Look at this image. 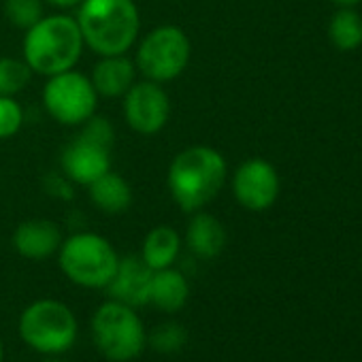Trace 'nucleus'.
I'll use <instances>...</instances> for the list:
<instances>
[{
	"label": "nucleus",
	"mask_w": 362,
	"mask_h": 362,
	"mask_svg": "<svg viewBox=\"0 0 362 362\" xmlns=\"http://www.w3.org/2000/svg\"><path fill=\"white\" fill-rule=\"evenodd\" d=\"M18 334L39 356H66L79 339V320L66 303L37 298L20 313Z\"/></svg>",
	"instance_id": "4"
},
{
	"label": "nucleus",
	"mask_w": 362,
	"mask_h": 362,
	"mask_svg": "<svg viewBox=\"0 0 362 362\" xmlns=\"http://www.w3.org/2000/svg\"><path fill=\"white\" fill-rule=\"evenodd\" d=\"M62 230L58 224L45 218H33L22 222L13 235H11V245L13 250L26 258V260H47L58 254L62 245Z\"/></svg>",
	"instance_id": "13"
},
{
	"label": "nucleus",
	"mask_w": 362,
	"mask_h": 362,
	"mask_svg": "<svg viewBox=\"0 0 362 362\" xmlns=\"http://www.w3.org/2000/svg\"><path fill=\"white\" fill-rule=\"evenodd\" d=\"M24 126V109L13 96H0V139L16 136Z\"/></svg>",
	"instance_id": "23"
},
{
	"label": "nucleus",
	"mask_w": 362,
	"mask_h": 362,
	"mask_svg": "<svg viewBox=\"0 0 362 362\" xmlns=\"http://www.w3.org/2000/svg\"><path fill=\"white\" fill-rule=\"evenodd\" d=\"M56 256L62 275L83 290H107L119 262V254L113 243L90 230L73 233L62 239Z\"/></svg>",
	"instance_id": "6"
},
{
	"label": "nucleus",
	"mask_w": 362,
	"mask_h": 362,
	"mask_svg": "<svg viewBox=\"0 0 362 362\" xmlns=\"http://www.w3.org/2000/svg\"><path fill=\"white\" fill-rule=\"evenodd\" d=\"M136 64L126 54L103 56L92 69L90 81L98 98H122L136 81Z\"/></svg>",
	"instance_id": "16"
},
{
	"label": "nucleus",
	"mask_w": 362,
	"mask_h": 362,
	"mask_svg": "<svg viewBox=\"0 0 362 362\" xmlns=\"http://www.w3.org/2000/svg\"><path fill=\"white\" fill-rule=\"evenodd\" d=\"M0 362H5V341L0 337Z\"/></svg>",
	"instance_id": "27"
},
{
	"label": "nucleus",
	"mask_w": 362,
	"mask_h": 362,
	"mask_svg": "<svg viewBox=\"0 0 362 362\" xmlns=\"http://www.w3.org/2000/svg\"><path fill=\"white\" fill-rule=\"evenodd\" d=\"M88 192H90L92 205L107 216L126 214L132 205L130 184L122 175H117L113 170H107L96 181H92V184L88 186Z\"/></svg>",
	"instance_id": "18"
},
{
	"label": "nucleus",
	"mask_w": 362,
	"mask_h": 362,
	"mask_svg": "<svg viewBox=\"0 0 362 362\" xmlns=\"http://www.w3.org/2000/svg\"><path fill=\"white\" fill-rule=\"evenodd\" d=\"M83 39L75 18L66 13L43 16L26 30L22 54L33 73L52 77L75 69L83 54Z\"/></svg>",
	"instance_id": "3"
},
{
	"label": "nucleus",
	"mask_w": 362,
	"mask_h": 362,
	"mask_svg": "<svg viewBox=\"0 0 362 362\" xmlns=\"http://www.w3.org/2000/svg\"><path fill=\"white\" fill-rule=\"evenodd\" d=\"M33 79V71L22 58L3 56L0 58V96H18L26 90Z\"/></svg>",
	"instance_id": "21"
},
{
	"label": "nucleus",
	"mask_w": 362,
	"mask_h": 362,
	"mask_svg": "<svg viewBox=\"0 0 362 362\" xmlns=\"http://www.w3.org/2000/svg\"><path fill=\"white\" fill-rule=\"evenodd\" d=\"M60 166L66 179L88 188L92 181L111 170V147L79 132L64 145L60 153Z\"/></svg>",
	"instance_id": "11"
},
{
	"label": "nucleus",
	"mask_w": 362,
	"mask_h": 362,
	"mask_svg": "<svg viewBox=\"0 0 362 362\" xmlns=\"http://www.w3.org/2000/svg\"><path fill=\"white\" fill-rule=\"evenodd\" d=\"M151 269L141 260L139 254L119 256L117 269L107 286V294L113 300L130 305L134 309L147 307V292L151 281Z\"/></svg>",
	"instance_id": "12"
},
{
	"label": "nucleus",
	"mask_w": 362,
	"mask_h": 362,
	"mask_svg": "<svg viewBox=\"0 0 362 362\" xmlns=\"http://www.w3.org/2000/svg\"><path fill=\"white\" fill-rule=\"evenodd\" d=\"M43 3H47L60 11H69V9H77L81 5V0H43Z\"/></svg>",
	"instance_id": "24"
},
{
	"label": "nucleus",
	"mask_w": 362,
	"mask_h": 362,
	"mask_svg": "<svg viewBox=\"0 0 362 362\" xmlns=\"http://www.w3.org/2000/svg\"><path fill=\"white\" fill-rule=\"evenodd\" d=\"M41 362H66L64 356H41Z\"/></svg>",
	"instance_id": "26"
},
{
	"label": "nucleus",
	"mask_w": 362,
	"mask_h": 362,
	"mask_svg": "<svg viewBox=\"0 0 362 362\" xmlns=\"http://www.w3.org/2000/svg\"><path fill=\"white\" fill-rule=\"evenodd\" d=\"M192 58L190 37L179 26L164 24L136 41L134 64L143 79L168 83L186 73Z\"/></svg>",
	"instance_id": "7"
},
{
	"label": "nucleus",
	"mask_w": 362,
	"mask_h": 362,
	"mask_svg": "<svg viewBox=\"0 0 362 362\" xmlns=\"http://www.w3.org/2000/svg\"><path fill=\"white\" fill-rule=\"evenodd\" d=\"M124 98V119L130 130L143 136L158 134L170 117V98L162 83L143 79L122 96Z\"/></svg>",
	"instance_id": "10"
},
{
	"label": "nucleus",
	"mask_w": 362,
	"mask_h": 362,
	"mask_svg": "<svg viewBox=\"0 0 362 362\" xmlns=\"http://www.w3.org/2000/svg\"><path fill=\"white\" fill-rule=\"evenodd\" d=\"M43 107L62 126H81L96 113L98 94L88 75L71 69L47 77L43 88Z\"/></svg>",
	"instance_id": "8"
},
{
	"label": "nucleus",
	"mask_w": 362,
	"mask_h": 362,
	"mask_svg": "<svg viewBox=\"0 0 362 362\" xmlns=\"http://www.w3.org/2000/svg\"><path fill=\"white\" fill-rule=\"evenodd\" d=\"M188 300H190V279L184 271L177 267H168L151 273L147 307L173 315L184 309Z\"/></svg>",
	"instance_id": "15"
},
{
	"label": "nucleus",
	"mask_w": 362,
	"mask_h": 362,
	"mask_svg": "<svg viewBox=\"0 0 362 362\" xmlns=\"http://www.w3.org/2000/svg\"><path fill=\"white\" fill-rule=\"evenodd\" d=\"M75 22L83 45L98 58L128 54L141 33V13L134 0H81Z\"/></svg>",
	"instance_id": "2"
},
{
	"label": "nucleus",
	"mask_w": 362,
	"mask_h": 362,
	"mask_svg": "<svg viewBox=\"0 0 362 362\" xmlns=\"http://www.w3.org/2000/svg\"><path fill=\"white\" fill-rule=\"evenodd\" d=\"M181 247H184L181 235L173 226L162 224V226H153L145 235L139 256L151 271H160L177 264Z\"/></svg>",
	"instance_id": "17"
},
{
	"label": "nucleus",
	"mask_w": 362,
	"mask_h": 362,
	"mask_svg": "<svg viewBox=\"0 0 362 362\" xmlns=\"http://www.w3.org/2000/svg\"><path fill=\"white\" fill-rule=\"evenodd\" d=\"M328 39L341 52H354L362 45V16L354 7H339L328 22Z\"/></svg>",
	"instance_id": "19"
},
{
	"label": "nucleus",
	"mask_w": 362,
	"mask_h": 362,
	"mask_svg": "<svg viewBox=\"0 0 362 362\" xmlns=\"http://www.w3.org/2000/svg\"><path fill=\"white\" fill-rule=\"evenodd\" d=\"M330 3H334L337 7H356L362 0H330Z\"/></svg>",
	"instance_id": "25"
},
{
	"label": "nucleus",
	"mask_w": 362,
	"mask_h": 362,
	"mask_svg": "<svg viewBox=\"0 0 362 362\" xmlns=\"http://www.w3.org/2000/svg\"><path fill=\"white\" fill-rule=\"evenodd\" d=\"M5 16L11 26L26 33L43 18V0H5Z\"/></svg>",
	"instance_id": "22"
},
{
	"label": "nucleus",
	"mask_w": 362,
	"mask_h": 362,
	"mask_svg": "<svg viewBox=\"0 0 362 362\" xmlns=\"http://www.w3.org/2000/svg\"><path fill=\"white\" fill-rule=\"evenodd\" d=\"M230 186L235 201L245 211L262 214L277 203L281 181L277 168L269 160L250 158L235 168Z\"/></svg>",
	"instance_id": "9"
},
{
	"label": "nucleus",
	"mask_w": 362,
	"mask_h": 362,
	"mask_svg": "<svg viewBox=\"0 0 362 362\" xmlns=\"http://www.w3.org/2000/svg\"><path fill=\"white\" fill-rule=\"evenodd\" d=\"M90 337L96 351L109 362H132L147 349V328L139 309L113 298L94 309Z\"/></svg>",
	"instance_id": "5"
},
{
	"label": "nucleus",
	"mask_w": 362,
	"mask_h": 362,
	"mask_svg": "<svg viewBox=\"0 0 362 362\" xmlns=\"http://www.w3.org/2000/svg\"><path fill=\"white\" fill-rule=\"evenodd\" d=\"M226 177L228 164L216 147L190 145L170 160L166 186L181 211L194 214L222 192Z\"/></svg>",
	"instance_id": "1"
},
{
	"label": "nucleus",
	"mask_w": 362,
	"mask_h": 362,
	"mask_svg": "<svg viewBox=\"0 0 362 362\" xmlns=\"http://www.w3.org/2000/svg\"><path fill=\"white\" fill-rule=\"evenodd\" d=\"M190 222L186 226V235L181 237L184 239V245L188 247V252L199 258V260H214L218 258L228 241L226 228L224 224L209 211L201 209L190 214Z\"/></svg>",
	"instance_id": "14"
},
{
	"label": "nucleus",
	"mask_w": 362,
	"mask_h": 362,
	"mask_svg": "<svg viewBox=\"0 0 362 362\" xmlns=\"http://www.w3.org/2000/svg\"><path fill=\"white\" fill-rule=\"evenodd\" d=\"M190 341V334L184 324L177 320H164L147 330V347L158 356H177L184 351Z\"/></svg>",
	"instance_id": "20"
}]
</instances>
